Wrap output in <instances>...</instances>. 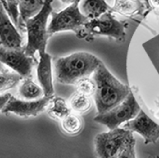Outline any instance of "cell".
<instances>
[{
	"label": "cell",
	"instance_id": "cell-22",
	"mask_svg": "<svg viewBox=\"0 0 159 158\" xmlns=\"http://www.w3.org/2000/svg\"><path fill=\"white\" fill-rule=\"evenodd\" d=\"M135 143L136 141L131 142L125 149L124 151L120 154L118 158H136V154H135Z\"/></svg>",
	"mask_w": 159,
	"mask_h": 158
},
{
	"label": "cell",
	"instance_id": "cell-6",
	"mask_svg": "<svg viewBox=\"0 0 159 158\" xmlns=\"http://www.w3.org/2000/svg\"><path fill=\"white\" fill-rule=\"evenodd\" d=\"M141 111L142 109L139 103L137 102L132 92H130L128 98L119 105L104 114H98V115L94 117V121L106 126L109 130H111L117 129L120 125L132 120Z\"/></svg>",
	"mask_w": 159,
	"mask_h": 158
},
{
	"label": "cell",
	"instance_id": "cell-3",
	"mask_svg": "<svg viewBox=\"0 0 159 158\" xmlns=\"http://www.w3.org/2000/svg\"><path fill=\"white\" fill-rule=\"evenodd\" d=\"M53 0H45L44 7L41 11L29 19L25 22L27 32V44L25 46L26 54L34 57V53L46 51L47 42L50 36L48 32V20L52 14Z\"/></svg>",
	"mask_w": 159,
	"mask_h": 158
},
{
	"label": "cell",
	"instance_id": "cell-11",
	"mask_svg": "<svg viewBox=\"0 0 159 158\" xmlns=\"http://www.w3.org/2000/svg\"><path fill=\"white\" fill-rule=\"evenodd\" d=\"M0 31L1 47L7 49H19L23 47L22 36L2 5L0 7Z\"/></svg>",
	"mask_w": 159,
	"mask_h": 158
},
{
	"label": "cell",
	"instance_id": "cell-12",
	"mask_svg": "<svg viewBox=\"0 0 159 158\" xmlns=\"http://www.w3.org/2000/svg\"><path fill=\"white\" fill-rule=\"evenodd\" d=\"M40 60L37 63L36 75L40 86L44 90L45 97H53L54 86L52 78V61L51 56L46 51L39 53Z\"/></svg>",
	"mask_w": 159,
	"mask_h": 158
},
{
	"label": "cell",
	"instance_id": "cell-13",
	"mask_svg": "<svg viewBox=\"0 0 159 158\" xmlns=\"http://www.w3.org/2000/svg\"><path fill=\"white\" fill-rule=\"evenodd\" d=\"M45 0H20V21L19 28L23 30L27 20L38 14L44 7Z\"/></svg>",
	"mask_w": 159,
	"mask_h": 158
},
{
	"label": "cell",
	"instance_id": "cell-15",
	"mask_svg": "<svg viewBox=\"0 0 159 158\" xmlns=\"http://www.w3.org/2000/svg\"><path fill=\"white\" fill-rule=\"evenodd\" d=\"M19 96L23 100H38L45 97L44 90L41 86L35 84L31 77L25 78L20 88H19Z\"/></svg>",
	"mask_w": 159,
	"mask_h": 158
},
{
	"label": "cell",
	"instance_id": "cell-16",
	"mask_svg": "<svg viewBox=\"0 0 159 158\" xmlns=\"http://www.w3.org/2000/svg\"><path fill=\"white\" fill-rule=\"evenodd\" d=\"M143 7L144 6L139 0H115L112 11L130 17L134 14L141 13Z\"/></svg>",
	"mask_w": 159,
	"mask_h": 158
},
{
	"label": "cell",
	"instance_id": "cell-17",
	"mask_svg": "<svg viewBox=\"0 0 159 158\" xmlns=\"http://www.w3.org/2000/svg\"><path fill=\"white\" fill-rule=\"evenodd\" d=\"M71 107L67 104V102L60 97L53 98L48 105V114L50 117L57 119V120H62L64 117L69 115L71 114Z\"/></svg>",
	"mask_w": 159,
	"mask_h": 158
},
{
	"label": "cell",
	"instance_id": "cell-7",
	"mask_svg": "<svg viewBox=\"0 0 159 158\" xmlns=\"http://www.w3.org/2000/svg\"><path fill=\"white\" fill-rule=\"evenodd\" d=\"M126 23L115 18L112 11H107L98 18L90 19L85 25L86 40L89 36L104 35L117 41H123L126 37Z\"/></svg>",
	"mask_w": 159,
	"mask_h": 158
},
{
	"label": "cell",
	"instance_id": "cell-20",
	"mask_svg": "<svg viewBox=\"0 0 159 158\" xmlns=\"http://www.w3.org/2000/svg\"><path fill=\"white\" fill-rule=\"evenodd\" d=\"M82 119L80 116L70 114L66 117H64L61 120V128L64 130V132L70 134V135H76L78 134L82 129Z\"/></svg>",
	"mask_w": 159,
	"mask_h": 158
},
{
	"label": "cell",
	"instance_id": "cell-10",
	"mask_svg": "<svg viewBox=\"0 0 159 158\" xmlns=\"http://www.w3.org/2000/svg\"><path fill=\"white\" fill-rule=\"evenodd\" d=\"M123 128L140 134L144 139L145 144L156 143L159 139V125L143 110L135 118L125 123Z\"/></svg>",
	"mask_w": 159,
	"mask_h": 158
},
{
	"label": "cell",
	"instance_id": "cell-21",
	"mask_svg": "<svg viewBox=\"0 0 159 158\" xmlns=\"http://www.w3.org/2000/svg\"><path fill=\"white\" fill-rule=\"evenodd\" d=\"M76 88V91L87 95V96H91L95 94L96 91V84L94 79H90L89 77H84L80 79L79 81L76 82L75 85Z\"/></svg>",
	"mask_w": 159,
	"mask_h": 158
},
{
	"label": "cell",
	"instance_id": "cell-26",
	"mask_svg": "<svg viewBox=\"0 0 159 158\" xmlns=\"http://www.w3.org/2000/svg\"><path fill=\"white\" fill-rule=\"evenodd\" d=\"M15 1H20V0H15Z\"/></svg>",
	"mask_w": 159,
	"mask_h": 158
},
{
	"label": "cell",
	"instance_id": "cell-19",
	"mask_svg": "<svg viewBox=\"0 0 159 158\" xmlns=\"http://www.w3.org/2000/svg\"><path fill=\"white\" fill-rule=\"evenodd\" d=\"M69 105L74 112L77 114H84L91 108V101L89 96L76 91L70 97Z\"/></svg>",
	"mask_w": 159,
	"mask_h": 158
},
{
	"label": "cell",
	"instance_id": "cell-5",
	"mask_svg": "<svg viewBox=\"0 0 159 158\" xmlns=\"http://www.w3.org/2000/svg\"><path fill=\"white\" fill-rule=\"evenodd\" d=\"M133 141H135L133 132L124 128L100 133L94 140L95 154L99 158H118Z\"/></svg>",
	"mask_w": 159,
	"mask_h": 158
},
{
	"label": "cell",
	"instance_id": "cell-2",
	"mask_svg": "<svg viewBox=\"0 0 159 158\" xmlns=\"http://www.w3.org/2000/svg\"><path fill=\"white\" fill-rule=\"evenodd\" d=\"M102 61L89 52H75L54 61V74L59 83L75 85L84 77L95 73Z\"/></svg>",
	"mask_w": 159,
	"mask_h": 158
},
{
	"label": "cell",
	"instance_id": "cell-14",
	"mask_svg": "<svg viewBox=\"0 0 159 158\" xmlns=\"http://www.w3.org/2000/svg\"><path fill=\"white\" fill-rule=\"evenodd\" d=\"M81 11L90 20L98 18L107 11H112V7L105 0H84L81 5Z\"/></svg>",
	"mask_w": 159,
	"mask_h": 158
},
{
	"label": "cell",
	"instance_id": "cell-25",
	"mask_svg": "<svg viewBox=\"0 0 159 158\" xmlns=\"http://www.w3.org/2000/svg\"><path fill=\"white\" fill-rule=\"evenodd\" d=\"M63 4H65V5H71V4H73L75 0H61Z\"/></svg>",
	"mask_w": 159,
	"mask_h": 158
},
{
	"label": "cell",
	"instance_id": "cell-4",
	"mask_svg": "<svg viewBox=\"0 0 159 158\" xmlns=\"http://www.w3.org/2000/svg\"><path fill=\"white\" fill-rule=\"evenodd\" d=\"M80 1L75 0L60 12H52L51 20L48 26V32L50 36L59 32L73 31L77 37L86 39L85 25L89 19L79 8Z\"/></svg>",
	"mask_w": 159,
	"mask_h": 158
},
{
	"label": "cell",
	"instance_id": "cell-18",
	"mask_svg": "<svg viewBox=\"0 0 159 158\" xmlns=\"http://www.w3.org/2000/svg\"><path fill=\"white\" fill-rule=\"evenodd\" d=\"M22 76L16 72H10L7 69H4V64L1 63L0 74V89L1 92L11 89L22 81Z\"/></svg>",
	"mask_w": 159,
	"mask_h": 158
},
{
	"label": "cell",
	"instance_id": "cell-9",
	"mask_svg": "<svg viewBox=\"0 0 159 158\" xmlns=\"http://www.w3.org/2000/svg\"><path fill=\"white\" fill-rule=\"evenodd\" d=\"M53 97H43L38 100H23L11 97L1 109L2 114H14L21 117L37 116L49 105Z\"/></svg>",
	"mask_w": 159,
	"mask_h": 158
},
{
	"label": "cell",
	"instance_id": "cell-23",
	"mask_svg": "<svg viewBox=\"0 0 159 158\" xmlns=\"http://www.w3.org/2000/svg\"><path fill=\"white\" fill-rule=\"evenodd\" d=\"M12 95L9 94V93H5V94H2L1 95V99H0V102H1V109L8 102V101L11 99Z\"/></svg>",
	"mask_w": 159,
	"mask_h": 158
},
{
	"label": "cell",
	"instance_id": "cell-8",
	"mask_svg": "<svg viewBox=\"0 0 159 158\" xmlns=\"http://www.w3.org/2000/svg\"><path fill=\"white\" fill-rule=\"evenodd\" d=\"M0 61L1 63L25 78L32 76L33 67L35 64L34 58L26 54L25 47L19 49H7L1 47Z\"/></svg>",
	"mask_w": 159,
	"mask_h": 158
},
{
	"label": "cell",
	"instance_id": "cell-1",
	"mask_svg": "<svg viewBox=\"0 0 159 158\" xmlns=\"http://www.w3.org/2000/svg\"><path fill=\"white\" fill-rule=\"evenodd\" d=\"M92 78L96 84L94 100L98 114H104L119 105L131 92L129 87L120 82L103 63L98 67Z\"/></svg>",
	"mask_w": 159,
	"mask_h": 158
},
{
	"label": "cell",
	"instance_id": "cell-24",
	"mask_svg": "<svg viewBox=\"0 0 159 158\" xmlns=\"http://www.w3.org/2000/svg\"><path fill=\"white\" fill-rule=\"evenodd\" d=\"M147 1L151 7L159 9V0H147Z\"/></svg>",
	"mask_w": 159,
	"mask_h": 158
}]
</instances>
